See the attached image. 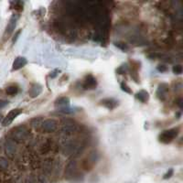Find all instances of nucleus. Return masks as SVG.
<instances>
[{"instance_id": "nucleus-18", "label": "nucleus", "mask_w": 183, "mask_h": 183, "mask_svg": "<svg viewBox=\"0 0 183 183\" xmlns=\"http://www.w3.org/2000/svg\"><path fill=\"white\" fill-rule=\"evenodd\" d=\"M16 20H17V17L15 16H13L10 18L9 23H8V25H7V27H6V29H5V35L9 36V35L14 31V29H15V27H16Z\"/></svg>"}, {"instance_id": "nucleus-28", "label": "nucleus", "mask_w": 183, "mask_h": 183, "mask_svg": "<svg viewBox=\"0 0 183 183\" xmlns=\"http://www.w3.org/2000/svg\"><path fill=\"white\" fill-rule=\"evenodd\" d=\"M115 46L118 47L119 49H121L122 50H126V49H128L127 45H126L125 43H122V42H117V43H115Z\"/></svg>"}, {"instance_id": "nucleus-26", "label": "nucleus", "mask_w": 183, "mask_h": 183, "mask_svg": "<svg viewBox=\"0 0 183 183\" xmlns=\"http://www.w3.org/2000/svg\"><path fill=\"white\" fill-rule=\"evenodd\" d=\"M172 71L175 74H181L182 73V66L180 64H177V65L173 66Z\"/></svg>"}, {"instance_id": "nucleus-16", "label": "nucleus", "mask_w": 183, "mask_h": 183, "mask_svg": "<svg viewBox=\"0 0 183 183\" xmlns=\"http://www.w3.org/2000/svg\"><path fill=\"white\" fill-rule=\"evenodd\" d=\"M41 92H42V87H41V85L38 84V83H34V84L31 85L30 89L28 90V94H29L30 97L35 98V97L38 96V95L41 93Z\"/></svg>"}, {"instance_id": "nucleus-14", "label": "nucleus", "mask_w": 183, "mask_h": 183, "mask_svg": "<svg viewBox=\"0 0 183 183\" xmlns=\"http://www.w3.org/2000/svg\"><path fill=\"white\" fill-rule=\"evenodd\" d=\"M27 59L25 57H17L15 59L14 62H13V65H12V70L13 71H17V70H20L22 69L24 66H26L27 64Z\"/></svg>"}, {"instance_id": "nucleus-21", "label": "nucleus", "mask_w": 183, "mask_h": 183, "mask_svg": "<svg viewBox=\"0 0 183 183\" xmlns=\"http://www.w3.org/2000/svg\"><path fill=\"white\" fill-rule=\"evenodd\" d=\"M18 93V87L15 84L9 85L5 88V93L9 96H14Z\"/></svg>"}, {"instance_id": "nucleus-31", "label": "nucleus", "mask_w": 183, "mask_h": 183, "mask_svg": "<svg viewBox=\"0 0 183 183\" xmlns=\"http://www.w3.org/2000/svg\"><path fill=\"white\" fill-rule=\"evenodd\" d=\"M8 104V102L7 101H5V100H0V108H3V107H5L6 104Z\"/></svg>"}, {"instance_id": "nucleus-23", "label": "nucleus", "mask_w": 183, "mask_h": 183, "mask_svg": "<svg viewBox=\"0 0 183 183\" xmlns=\"http://www.w3.org/2000/svg\"><path fill=\"white\" fill-rule=\"evenodd\" d=\"M42 120H43V119H40V118H38V117L34 118V119L31 121L32 126H33L36 130H38V131H39V130H40V125H41Z\"/></svg>"}, {"instance_id": "nucleus-12", "label": "nucleus", "mask_w": 183, "mask_h": 183, "mask_svg": "<svg viewBox=\"0 0 183 183\" xmlns=\"http://www.w3.org/2000/svg\"><path fill=\"white\" fill-rule=\"evenodd\" d=\"M170 91V87L167 83H161L159 85L158 89H157V92H156V94H157V97L159 99V100H162L164 101L167 96H168V93Z\"/></svg>"}, {"instance_id": "nucleus-5", "label": "nucleus", "mask_w": 183, "mask_h": 183, "mask_svg": "<svg viewBox=\"0 0 183 183\" xmlns=\"http://www.w3.org/2000/svg\"><path fill=\"white\" fill-rule=\"evenodd\" d=\"M63 176L67 181H71L78 176V163L74 159H71L65 166Z\"/></svg>"}, {"instance_id": "nucleus-6", "label": "nucleus", "mask_w": 183, "mask_h": 183, "mask_svg": "<svg viewBox=\"0 0 183 183\" xmlns=\"http://www.w3.org/2000/svg\"><path fill=\"white\" fill-rule=\"evenodd\" d=\"M58 127H59V123L55 119L48 118V119L42 120L39 131L46 133V134H50V133H54L55 131H57Z\"/></svg>"}, {"instance_id": "nucleus-17", "label": "nucleus", "mask_w": 183, "mask_h": 183, "mask_svg": "<svg viewBox=\"0 0 183 183\" xmlns=\"http://www.w3.org/2000/svg\"><path fill=\"white\" fill-rule=\"evenodd\" d=\"M55 106L58 109L69 107L70 106V99L68 97H60L55 101Z\"/></svg>"}, {"instance_id": "nucleus-8", "label": "nucleus", "mask_w": 183, "mask_h": 183, "mask_svg": "<svg viewBox=\"0 0 183 183\" xmlns=\"http://www.w3.org/2000/svg\"><path fill=\"white\" fill-rule=\"evenodd\" d=\"M179 135V128H171L163 131L159 135V141L164 144H169L172 142Z\"/></svg>"}, {"instance_id": "nucleus-10", "label": "nucleus", "mask_w": 183, "mask_h": 183, "mask_svg": "<svg viewBox=\"0 0 183 183\" xmlns=\"http://www.w3.org/2000/svg\"><path fill=\"white\" fill-rule=\"evenodd\" d=\"M21 113H22V109H19V108H16V109L11 110V111L7 114V115L4 118V120H3V122H2V125H3L4 126H9Z\"/></svg>"}, {"instance_id": "nucleus-29", "label": "nucleus", "mask_w": 183, "mask_h": 183, "mask_svg": "<svg viewBox=\"0 0 183 183\" xmlns=\"http://www.w3.org/2000/svg\"><path fill=\"white\" fill-rule=\"evenodd\" d=\"M173 175V170L172 169H170L165 175H164V177H163V179L164 180H168V179H170V178H171V176Z\"/></svg>"}, {"instance_id": "nucleus-1", "label": "nucleus", "mask_w": 183, "mask_h": 183, "mask_svg": "<svg viewBox=\"0 0 183 183\" xmlns=\"http://www.w3.org/2000/svg\"><path fill=\"white\" fill-rule=\"evenodd\" d=\"M84 148V145L75 139H64L60 146V151L65 157L77 158L79 157Z\"/></svg>"}, {"instance_id": "nucleus-7", "label": "nucleus", "mask_w": 183, "mask_h": 183, "mask_svg": "<svg viewBox=\"0 0 183 183\" xmlns=\"http://www.w3.org/2000/svg\"><path fill=\"white\" fill-rule=\"evenodd\" d=\"M4 153L8 159H15V157L17 155V144L14 142L12 139L8 138L4 143Z\"/></svg>"}, {"instance_id": "nucleus-32", "label": "nucleus", "mask_w": 183, "mask_h": 183, "mask_svg": "<svg viewBox=\"0 0 183 183\" xmlns=\"http://www.w3.org/2000/svg\"><path fill=\"white\" fill-rule=\"evenodd\" d=\"M158 70H159V71H167V67H166L165 65H159V66L158 67Z\"/></svg>"}, {"instance_id": "nucleus-22", "label": "nucleus", "mask_w": 183, "mask_h": 183, "mask_svg": "<svg viewBox=\"0 0 183 183\" xmlns=\"http://www.w3.org/2000/svg\"><path fill=\"white\" fill-rule=\"evenodd\" d=\"M35 176H36L37 183H48V177L44 173L39 172L38 175H35Z\"/></svg>"}, {"instance_id": "nucleus-13", "label": "nucleus", "mask_w": 183, "mask_h": 183, "mask_svg": "<svg viewBox=\"0 0 183 183\" xmlns=\"http://www.w3.org/2000/svg\"><path fill=\"white\" fill-rule=\"evenodd\" d=\"M63 170V163L60 159H53V170H52V176L57 178L60 175L61 171Z\"/></svg>"}, {"instance_id": "nucleus-20", "label": "nucleus", "mask_w": 183, "mask_h": 183, "mask_svg": "<svg viewBox=\"0 0 183 183\" xmlns=\"http://www.w3.org/2000/svg\"><path fill=\"white\" fill-rule=\"evenodd\" d=\"M9 169V160L5 157L0 156V172H6Z\"/></svg>"}, {"instance_id": "nucleus-9", "label": "nucleus", "mask_w": 183, "mask_h": 183, "mask_svg": "<svg viewBox=\"0 0 183 183\" xmlns=\"http://www.w3.org/2000/svg\"><path fill=\"white\" fill-rule=\"evenodd\" d=\"M39 167L41 168V172L44 173L47 177L51 176L53 170V159L47 158L42 162H40Z\"/></svg>"}, {"instance_id": "nucleus-15", "label": "nucleus", "mask_w": 183, "mask_h": 183, "mask_svg": "<svg viewBox=\"0 0 183 183\" xmlns=\"http://www.w3.org/2000/svg\"><path fill=\"white\" fill-rule=\"evenodd\" d=\"M100 103L102 105H104V107H106L109 110H113L118 105V102L113 98H106V99L101 100Z\"/></svg>"}, {"instance_id": "nucleus-30", "label": "nucleus", "mask_w": 183, "mask_h": 183, "mask_svg": "<svg viewBox=\"0 0 183 183\" xmlns=\"http://www.w3.org/2000/svg\"><path fill=\"white\" fill-rule=\"evenodd\" d=\"M126 65H123V66H121L120 68H118V70H117V72L119 73V74H123V73H125L126 72Z\"/></svg>"}, {"instance_id": "nucleus-3", "label": "nucleus", "mask_w": 183, "mask_h": 183, "mask_svg": "<svg viewBox=\"0 0 183 183\" xmlns=\"http://www.w3.org/2000/svg\"><path fill=\"white\" fill-rule=\"evenodd\" d=\"M37 151L41 155H48L55 151L56 143L50 138H43L39 140L37 145Z\"/></svg>"}, {"instance_id": "nucleus-19", "label": "nucleus", "mask_w": 183, "mask_h": 183, "mask_svg": "<svg viewBox=\"0 0 183 183\" xmlns=\"http://www.w3.org/2000/svg\"><path fill=\"white\" fill-rule=\"evenodd\" d=\"M136 98L138 101H140L141 103L145 104L149 100V93L145 90H141V91H139L138 93H136Z\"/></svg>"}, {"instance_id": "nucleus-33", "label": "nucleus", "mask_w": 183, "mask_h": 183, "mask_svg": "<svg viewBox=\"0 0 183 183\" xmlns=\"http://www.w3.org/2000/svg\"><path fill=\"white\" fill-rule=\"evenodd\" d=\"M178 104H179V106H180L181 108L182 107V105H181V99H180V100L178 101Z\"/></svg>"}, {"instance_id": "nucleus-4", "label": "nucleus", "mask_w": 183, "mask_h": 183, "mask_svg": "<svg viewBox=\"0 0 183 183\" xmlns=\"http://www.w3.org/2000/svg\"><path fill=\"white\" fill-rule=\"evenodd\" d=\"M79 131V126L77 123H75L71 119H66L63 120L61 123V127H60V134L63 137H70L72 136Z\"/></svg>"}, {"instance_id": "nucleus-25", "label": "nucleus", "mask_w": 183, "mask_h": 183, "mask_svg": "<svg viewBox=\"0 0 183 183\" xmlns=\"http://www.w3.org/2000/svg\"><path fill=\"white\" fill-rule=\"evenodd\" d=\"M58 111L60 113H62L64 115H70V114H72L74 112V110H72L70 106L69 107H64V108H60V109H58Z\"/></svg>"}, {"instance_id": "nucleus-27", "label": "nucleus", "mask_w": 183, "mask_h": 183, "mask_svg": "<svg viewBox=\"0 0 183 183\" xmlns=\"http://www.w3.org/2000/svg\"><path fill=\"white\" fill-rule=\"evenodd\" d=\"M121 89H122L124 92L127 93H132L131 89L129 88V86H128L126 82H122V83H121Z\"/></svg>"}, {"instance_id": "nucleus-2", "label": "nucleus", "mask_w": 183, "mask_h": 183, "mask_svg": "<svg viewBox=\"0 0 183 183\" xmlns=\"http://www.w3.org/2000/svg\"><path fill=\"white\" fill-rule=\"evenodd\" d=\"M30 137V130L26 126H17L10 131V139L16 144H21L28 140Z\"/></svg>"}, {"instance_id": "nucleus-11", "label": "nucleus", "mask_w": 183, "mask_h": 183, "mask_svg": "<svg viewBox=\"0 0 183 183\" xmlns=\"http://www.w3.org/2000/svg\"><path fill=\"white\" fill-rule=\"evenodd\" d=\"M97 86V81L96 79L89 74V75H86L84 80H83V82H82V87L84 90H93L95 89Z\"/></svg>"}, {"instance_id": "nucleus-24", "label": "nucleus", "mask_w": 183, "mask_h": 183, "mask_svg": "<svg viewBox=\"0 0 183 183\" xmlns=\"http://www.w3.org/2000/svg\"><path fill=\"white\" fill-rule=\"evenodd\" d=\"M24 183H37L36 176L33 175V174L27 175V176L24 178Z\"/></svg>"}]
</instances>
